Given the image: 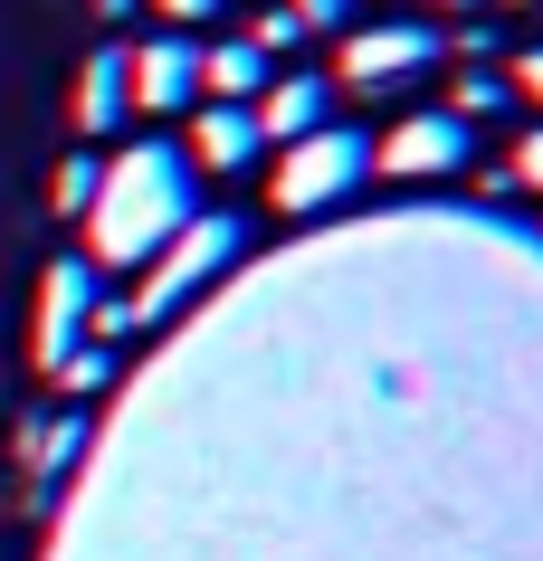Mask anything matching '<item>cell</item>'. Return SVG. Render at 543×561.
I'll return each instance as SVG.
<instances>
[{"label":"cell","mask_w":543,"mask_h":561,"mask_svg":"<svg viewBox=\"0 0 543 561\" xmlns=\"http://www.w3.org/2000/svg\"><path fill=\"white\" fill-rule=\"evenodd\" d=\"M201 209V172L181 162V144H124L115 162H105V181H95L87 201V248L77 257L105 276V266H144L162 238H181V219Z\"/></svg>","instance_id":"1"},{"label":"cell","mask_w":543,"mask_h":561,"mask_svg":"<svg viewBox=\"0 0 543 561\" xmlns=\"http://www.w3.org/2000/svg\"><path fill=\"white\" fill-rule=\"evenodd\" d=\"M325 124H333V77L286 67V77L258 87V134H268V144H305V134H325Z\"/></svg>","instance_id":"9"},{"label":"cell","mask_w":543,"mask_h":561,"mask_svg":"<svg viewBox=\"0 0 543 561\" xmlns=\"http://www.w3.org/2000/svg\"><path fill=\"white\" fill-rule=\"evenodd\" d=\"M144 10H162V20H172V30H201V20H211L219 0H144Z\"/></svg>","instance_id":"20"},{"label":"cell","mask_w":543,"mask_h":561,"mask_svg":"<svg viewBox=\"0 0 543 561\" xmlns=\"http://www.w3.org/2000/svg\"><path fill=\"white\" fill-rule=\"evenodd\" d=\"M362 181H372V134L325 124V134L286 144V162H276V209L286 219H315V209H343Z\"/></svg>","instance_id":"3"},{"label":"cell","mask_w":543,"mask_h":561,"mask_svg":"<svg viewBox=\"0 0 543 561\" xmlns=\"http://www.w3.org/2000/svg\"><path fill=\"white\" fill-rule=\"evenodd\" d=\"M20 457H38V467L58 476L67 457H77V419H58V428H38V438H20Z\"/></svg>","instance_id":"16"},{"label":"cell","mask_w":543,"mask_h":561,"mask_svg":"<svg viewBox=\"0 0 543 561\" xmlns=\"http://www.w3.org/2000/svg\"><path fill=\"white\" fill-rule=\"evenodd\" d=\"M95 296H105V276H95L87 257H58L48 276H38V314H30V362H38V371H58V362L87 343Z\"/></svg>","instance_id":"6"},{"label":"cell","mask_w":543,"mask_h":561,"mask_svg":"<svg viewBox=\"0 0 543 561\" xmlns=\"http://www.w3.org/2000/svg\"><path fill=\"white\" fill-rule=\"evenodd\" d=\"M248 38H258L268 58H286V48H296V38H305V20H296V10H286V0H268V10L248 20Z\"/></svg>","instance_id":"15"},{"label":"cell","mask_w":543,"mask_h":561,"mask_svg":"<svg viewBox=\"0 0 543 561\" xmlns=\"http://www.w3.org/2000/svg\"><path fill=\"white\" fill-rule=\"evenodd\" d=\"M258 105H219V95H201L191 105V124H181V162L191 172H248L258 162Z\"/></svg>","instance_id":"8"},{"label":"cell","mask_w":543,"mask_h":561,"mask_svg":"<svg viewBox=\"0 0 543 561\" xmlns=\"http://www.w3.org/2000/svg\"><path fill=\"white\" fill-rule=\"evenodd\" d=\"M506 105H514V87L496 77V67H457V87H449V115L457 124H496Z\"/></svg>","instance_id":"12"},{"label":"cell","mask_w":543,"mask_h":561,"mask_svg":"<svg viewBox=\"0 0 543 561\" xmlns=\"http://www.w3.org/2000/svg\"><path fill=\"white\" fill-rule=\"evenodd\" d=\"M239 219H229V209H191V219H181V238H162V248H152L144 257V286H134V324H152V314H172L181 296H201V286H211L219 266L239 257Z\"/></svg>","instance_id":"2"},{"label":"cell","mask_w":543,"mask_h":561,"mask_svg":"<svg viewBox=\"0 0 543 561\" xmlns=\"http://www.w3.org/2000/svg\"><path fill=\"white\" fill-rule=\"evenodd\" d=\"M134 115V67H124V48H95L87 77H77V134H115V124Z\"/></svg>","instance_id":"10"},{"label":"cell","mask_w":543,"mask_h":561,"mask_svg":"<svg viewBox=\"0 0 543 561\" xmlns=\"http://www.w3.org/2000/svg\"><path fill=\"white\" fill-rule=\"evenodd\" d=\"M524 10H543V0H524Z\"/></svg>","instance_id":"24"},{"label":"cell","mask_w":543,"mask_h":561,"mask_svg":"<svg viewBox=\"0 0 543 561\" xmlns=\"http://www.w3.org/2000/svg\"><path fill=\"white\" fill-rule=\"evenodd\" d=\"M449 58V38L429 30V20H362L343 48H333V77L343 87H362V95H382V87H410V77H429V67Z\"/></svg>","instance_id":"4"},{"label":"cell","mask_w":543,"mask_h":561,"mask_svg":"<svg viewBox=\"0 0 543 561\" xmlns=\"http://www.w3.org/2000/svg\"><path fill=\"white\" fill-rule=\"evenodd\" d=\"M95 181H105V162H95V152H67V162H58V219H87Z\"/></svg>","instance_id":"14"},{"label":"cell","mask_w":543,"mask_h":561,"mask_svg":"<svg viewBox=\"0 0 543 561\" xmlns=\"http://www.w3.org/2000/svg\"><path fill=\"white\" fill-rule=\"evenodd\" d=\"M392 10H410V0H392Z\"/></svg>","instance_id":"23"},{"label":"cell","mask_w":543,"mask_h":561,"mask_svg":"<svg viewBox=\"0 0 543 561\" xmlns=\"http://www.w3.org/2000/svg\"><path fill=\"white\" fill-rule=\"evenodd\" d=\"M506 172H514V191H543V124L524 134V144L506 152Z\"/></svg>","instance_id":"17"},{"label":"cell","mask_w":543,"mask_h":561,"mask_svg":"<svg viewBox=\"0 0 543 561\" xmlns=\"http://www.w3.org/2000/svg\"><path fill=\"white\" fill-rule=\"evenodd\" d=\"M439 10H457V20H477V10H486V0H439Z\"/></svg>","instance_id":"21"},{"label":"cell","mask_w":543,"mask_h":561,"mask_svg":"<svg viewBox=\"0 0 543 561\" xmlns=\"http://www.w3.org/2000/svg\"><path fill=\"white\" fill-rule=\"evenodd\" d=\"M514 95H524V105H543V48H524V58H514V77H506Z\"/></svg>","instance_id":"19"},{"label":"cell","mask_w":543,"mask_h":561,"mask_svg":"<svg viewBox=\"0 0 543 561\" xmlns=\"http://www.w3.org/2000/svg\"><path fill=\"white\" fill-rule=\"evenodd\" d=\"M48 381H58L67 400H95V390L115 381V353H105V343H77V353H67L58 371H48Z\"/></svg>","instance_id":"13"},{"label":"cell","mask_w":543,"mask_h":561,"mask_svg":"<svg viewBox=\"0 0 543 561\" xmlns=\"http://www.w3.org/2000/svg\"><path fill=\"white\" fill-rule=\"evenodd\" d=\"M95 10H105V20H124V10H144V0H95Z\"/></svg>","instance_id":"22"},{"label":"cell","mask_w":543,"mask_h":561,"mask_svg":"<svg viewBox=\"0 0 543 561\" xmlns=\"http://www.w3.org/2000/svg\"><path fill=\"white\" fill-rule=\"evenodd\" d=\"M286 10H296L305 30H343V20H353L362 0H286Z\"/></svg>","instance_id":"18"},{"label":"cell","mask_w":543,"mask_h":561,"mask_svg":"<svg viewBox=\"0 0 543 561\" xmlns=\"http://www.w3.org/2000/svg\"><path fill=\"white\" fill-rule=\"evenodd\" d=\"M124 67H134V105L144 115H191L201 105V38L191 30H162L144 48H124Z\"/></svg>","instance_id":"7"},{"label":"cell","mask_w":543,"mask_h":561,"mask_svg":"<svg viewBox=\"0 0 543 561\" xmlns=\"http://www.w3.org/2000/svg\"><path fill=\"white\" fill-rule=\"evenodd\" d=\"M467 162H477V124H457L449 105L439 115H400L372 144V172H392V181H457Z\"/></svg>","instance_id":"5"},{"label":"cell","mask_w":543,"mask_h":561,"mask_svg":"<svg viewBox=\"0 0 543 561\" xmlns=\"http://www.w3.org/2000/svg\"><path fill=\"white\" fill-rule=\"evenodd\" d=\"M276 77V58L258 48V38H219V48H201V95H219V105H258V87Z\"/></svg>","instance_id":"11"}]
</instances>
